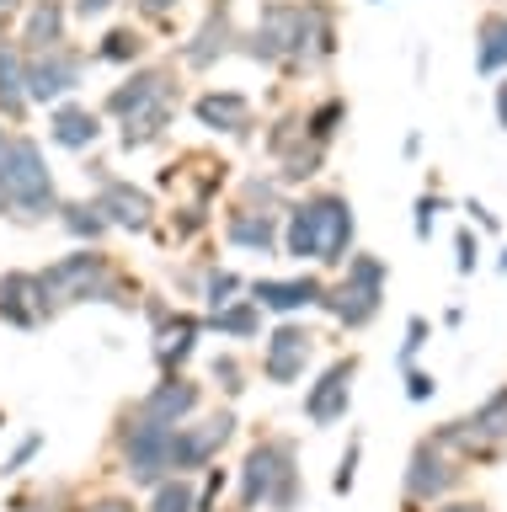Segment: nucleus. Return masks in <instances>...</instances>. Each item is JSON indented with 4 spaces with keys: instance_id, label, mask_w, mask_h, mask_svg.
<instances>
[{
    "instance_id": "obj_23",
    "label": "nucleus",
    "mask_w": 507,
    "mask_h": 512,
    "mask_svg": "<svg viewBox=\"0 0 507 512\" xmlns=\"http://www.w3.org/2000/svg\"><path fill=\"white\" fill-rule=\"evenodd\" d=\"M0 326L11 331H38L43 320V288L33 267H6L0 272Z\"/></svg>"
},
{
    "instance_id": "obj_17",
    "label": "nucleus",
    "mask_w": 507,
    "mask_h": 512,
    "mask_svg": "<svg viewBox=\"0 0 507 512\" xmlns=\"http://www.w3.org/2000/svg\"><path fill=\"white\" fill-rule=\"evenodd\" d=\"M353 384H358V352L331 358L321 374L305 384V422L310 427H337L353 411Z\"/></svg>"
},
{
    "instance_id": "obj_37",
    "label": "nucleus",
    "mask_w": 507,
    "mask_h": 512,
    "mask_svg": "<svg viewBox=\"0 0 507 512\" xmlns=\"http://www.w3.org/2000/svg\"><path fill=\"white\" fill-rule=\"evenodd\" d=\"M326 155H331V150H321V144H305V150H299V155L278 160V171H273V176H278V182L289 187V192H294V187H310L315 176L326 171Z\"/></svg>"
},
{
    "instance_id": "obj_57",
    "label": "nucleus",
    "mask_w": 507,
    "mask_h": 512,
    "mask_svg": "<svg viewBox=\"0 0 507 512\" xmlns=\"http://www.w3.org/2000/svg\"><path fill=\"white\" fill-rule=\"evenodd\" d=\"M497 272H507V246H502V256H497Z\"/></svg>"
},
{
    "instance_id": "obj_21",
    "label": "nucleus",
    "mask_w": 507,
    "mask_h": 512,
    "mask_svg": "<svg viewBox=\"0 0 507 512\" xmlns=\"http://www.w3.org/2000/svg\"><path fill=\"white\" fill-rule=\"evenodd\" d=\"M70 0H22L17 11V43L22 54H43V48L54 43H70Z\"/></svg>"
},
{
    "instance_id": "obj_34",
    "label": "nucleus",
    "mask_w": 507,
    "mask_h": 512,
    "mask_svg": "<svg viewBox=\"0 0 507 512\" xmlns=\"http://www.w3.org/2000/svg\"><path fill=\"white\" fill-rule=\"evenodd\" d=\"M246 294V278L235 267H219V262H203V278H198V304H203V315L209 310H225L230 299H241Z\"/></svg>"
},
{
    "instance_id": "obj_4",
    "label": "nucleus",
    "mask_w": 507,
    "mask_h": 512,
    "mask_svg": "<svg viewBox=\"0 0 507 512\" xmlns=\"http://www.w3.org/2000/svg\"><path fill=\"white\" fill-rule=\"evenodd\" d=\"M59 208V182L33 134H11L0 150V219L11 224H43Z\"/></svg>"
},
{
    "instance_id": "obj_2",
    "label": "nucleus",
    "mask_w": 507,
    "mask_h": 512,
    "mask_svg": "<svg viewBox=\"0 0 507 512\" xmlns=\"http://www.w3.org/2000/svg\"><path fill=\"white\" fill-rule=\"evenodd\" d=\"M358 251V214L353 198L337 187H305L283 203L278 214V256L315 272H342V262Z\"/></svg>"
},
{
    "instance_id": "obj_27",
    "label": "nucleus",
    "mask_w": 507,
    "mask_h": 512,
    "mask_svg": "<svg viewBox=\"0 0 507 512\" xmlns=\"http://www.w3.org/2000/svg\"><path fill=\"white\" fill-rule=\"evenodd\" d=\"M177 107H182V102H155V107H145V112H134V118L113 123V128H118V150H123V155L155 150V144L171 134V123H177Z\"/></svg>"
},
{
    "instance_id": "obj_55",
    "label": "nucleus",
    "mask_w": 507,
    "mask_h": 512,
    "mask_svg": "<svg viewBox=\"0 0 507 512\" xmlns=\"http://www.w3.org/2000/svg\"><path fill=\"white\" fill-rule=\"evenodd\" d=\"M22 11V0H0V16H17Z\"/></svg>"
},
{
    "instance_id": "obj_19",
    "label": "nucleus",
    "mask_w": 507,
    "mask_h": 512,
    "mask_svg": "<svg viewBox=\"0 0 507 512\" xmlns=\"http://www.w3.org/2000/svg\"><path fill=\"white\" fill-rule=\"evenodd\" d=\"M193 118L209 134H230V139H251L257 134V102L235 86H203L193 96Z\"/></svg>"
},
{
    "instance_id": "obj_38",
    "label": "nucleus",
    "mask_w": 507,
    "mask_h": 512,
    "mask_svg": "<svg viewBox=\"0 0 507 512\" xmlns=\"http://www.w3.org/2000/svg\"><path fill=\"white\" fill-rule=\"evenodd\" d=\"M203 230H209V208L193 203V198L177 203V208L166 214V240H171V246H193Z\"/></svg>"
},
{
    "instance_id": "obj_46",
    "label": "nucleus",
    "mask_w": 507,
    "mask_h": 512,
    "mask_svg": "<svg viewBox=\"0 0 507 512\" xmlns=\"http://www.w3.org/2000/svg\"><path fill=\"white\" fill-rule=\"evenodd\" d=\"M438 395V374L433 368H406V400L411 406H427Z\"/></svg>"
},
{
    "instance_id": "obj_8",
    "label": "nucleus",
    "mask_w": 507,
    "mask_h": 512,
    "mask_svg": "<svg viewBox=\"0 0 507 512\" xmlns=\"http://www.w3.org/2000/svg\"><path fill=\"white\" fill-rule=\"evenodd\" d=\"M166 438H171V427L145 422V416H134L129 406L118 411V422H113V454H118V475L129 480L134 491H150V486H161V480L171 475L166 470Z\"/></svg>"
},
{
    "instance_id": "obj_25",
    "label": "nucleus",
    "mask_w": 507,
    "mask_h": 512,
    "mask_svg": "<svg viewBox=\"0 0 507 512\" xmlns=\"http://www.w3.org/2000/svg\"><path fill=\"white\" fill-rule=\"evenodd\" d=\"M33 102H27V59L17 43H0V123L6 128H27Z\"/></svg>"
},
{
    "instance_id": "obj_11",
    "label": "nucleus",
    "mask_w": 507,
    "mask_h": 512,
    "mask_svg": "<svg viewBox=\"0 0 507 512\" xmlns=\"http://www.w3.org/2000/svg\"><path fill=\"white\" fill-rule=\"evenodd\" d=\"M27 59V102L49 112L54 102H70L86 86V48L81 43H54L43 54H22Z\"/></svg>"
},
{
    "instance_id": "obj_35",
    "label": "nucleus",
    "mask_w": 507,
    "mask_h": 512,
    "mask_svg": "<svg viewBox=\"0 0 507 512\" xmlns=\"http://www.w3.org/2000/svg\"><path fill=\"white\" fill-rule=\"evenodd\" d=\"M209 384H214L219 395H225V406H235V400L251 390V368H246L241 352H230V347L214 352V358H209Z\"/></svg>"
},
{
    "instance_id": "obj_47",
    "label": "nucleus",
    "mask_w": 507,
    "mask_h": 512,
    "mask_svg": "<svg viewBox=\"0 0 507 512\" xmlns=\"http://www.w3.org/2000/svg\"><path fill=\"white\" fill-rule=\"evenodd\" d=\"M139 310H145L150 331H161L166 320H171V310H177V299H166V294H145V299H139Z\"/></svg>"
},
{
    "instance_id": "obj_1",
    "label": "nucleus",
    "mask_w": 507,
    "mask_h": 512,
    "mask_svg": "<svg viewBox=\"0 0 507 512\" xmlns=\"http://www.w3.org/2000/svg\"><path fill=\"white\" fill-rule=\"evenodd\" d=\"M342 16L331 0H257L251 27H241L235 54L262 64L283 80H305L331 70L342 43Z\"/></svg>"
},
{
    "instance_id": "obj_44",
    "label": "nucleus",
    "mask_w": 507,
    "mask_h": 512,
    "mask_svg": "<svg viewBox=\"0 0 507 512\" xmlns=\"http://www.w3.org/2000/svg\"><path fill=\"white\" fill-rule=\"evenodd\" d=\"M454 272L459 278H475V272H481V235H475L470 224L454 230Z\"/></svg>"
},
{
    "instance_id": "obj_60",
    "label": "nucleus",
    "mask_w": 507,
    "mask_h": 512,
    "mask_svg": "<svg viewBox=\"0 0 507 512\" xmlns=\"http://www.w3.org/2000/svg\"><path fill=\"white\" fill-rule=\"evenodd\" d=\"M374 6H385V0H374Z\"/></svg>"
},
{
    "instance_id": "obj_26",
    "label": "nucleus",
    "mask_w": 507,
    "mask_h": 512,
    "mask_svg": "<svg viewBox=\"0 0 507 512\" xmlns=\"http://www.w3.org/2000/svg\"><path fill=\"white\" fill-rule=\"evenodd\" d=\"M86 59L91 64H113V70H134L139 59H150V32L139 22H118L86 48Z\"/></svg>"
},
{
    "instance_id": "obj_9",
    "label": "nucleus",
    "mask_w": 507,
    "mask_h": 512,
    "mask_svg": "<svg viewBox=\"0 0 507 512\" xmlns=\"http://www.w3.org/2000/svg\"><path fill=\"white\" fill-rule=\"evenodd\" d=\"M155 102H182V70H177V59H139L134 70H123L118 86H107L102 96V118L107 123H123V118H134V112H145Z\"/></svg>"
},
{
    "instance_id": "obj_14",
    "label": "nucleus",
    "mask_w": 507,
    "mask_h": 512,
    "mask_svg": "<svg viewBox=\"0 0 507 512\" xmlns=\"http://www.w3.org/2000/svg\"><path fill=\"white\" fill-rule=\"evenodd\" d=\"M315 336L305 320H273V326L262 331V379L267 384H278V390H294L299 379H305V368L315 358Z\"/></svg>"
},
{
    "instance_id": "obj_6",
    "label": "nucleus",
    "mask_w": 507,
    "mask_h": 512,
    "mask_svg": "<svg viewBox=\"0 0 507 512\" xmlns=\"http://www.w3.org/2000/svg\"><path fill=\"white\" fill-rule=\"evenodd\" d=\"M427 443L443 448L449 459H459L470 470V464H497L507 459V384H497L481 406L454 416V422H443L427 432Z\"/></svg>"
},
{
    "instance_id": "obj_45",
    "label": "nucleus",
    "mask_w": 507,
    "mask_h": 512,
    "mask_svg": "<svg viewBox=\"0 0 507 512\" xmlns=\"http://www.w3.org/2000/svg\"><path fill=\"white\" fill-rule=\"evenodd\" d=\"M134 11H139V27H171L182 0H134Z\"/></svg>"
},
{
    "instance_id": "obj_30",
    "label": "nucleus",
    "mask_w": 507,
    "mask_h": 512,
    "mask_svg": "<svg viewBox=\"0 0 507 512\" xmlns=\"http://www.w3.org/2000/svg\"><path fill=\"white\" fill-rule=\"evenodd\" d=\"M54 219H59V230H65V235L75 240V246H107V235H113L91 198H59Z\"/></svg>"
},
{
    "instance_id": "obj_3",
    "label": "nucleus",
    "mask_w": 507,
    "mask_h": 512,
    "mask_svg": "<svg viewBox=\"0 0 507 512\" xmlns=\"http://www.w3.org/2000/svg\"><path fill=\"white\" fill-rule=\"evenodd\" d=\"M43 288V320H59L75 304H113V310L134 315L145 288L129 267L118 262L107 246H70L65 256H54L49 267H33Z\"/></svg>"
},
{
    "instance_id": "obj_10",
    "label": "nucleus",
    "mask_w": 507,
    "mask_h": 512,
    "mask_svg": "<svg viewBox=\"0 0 507 512\" xmlns=\"http://www.w3.org/2000/svg\"><path fill=\"white\" fill-rule=\"evenodd\" d=\"M289 464H299V443L289 438V432H267V438L251 443L241 454V464H235V475H230L241 512H262L267 502H273V486H278V475L289 470Z\"/></svg>"
},
{
    "instance_id": "obj_39",
    "label": "nucleus",
    "mask_w": 507,
    "mask_h": 512,
    "mask_svg": "<svg viewBox=\"0 0 507 512\" xmlns=\"http://www.w3.org/2000/svg\"><path fill=\"white\" fill-rule=\"evenodd\" d=\"M433 342V320L427 315H406V336H401V352H395V368H417V358H422V347Z\"/></svg>"
},
{
    "instance_id": "obj_31",
    "label": "nucleus",
    "mask_w": 507,
    "mask_h": 512,
    "mask_svg": "<svg viewBox=\"0 0 507 512\" xmlns=\"http://www.w3.org/2000/svg\"><path fill=\"white\" fill-rule=\"evenodd\" d=\"M342 128H347V96L342 91H326V96H315V102L305 107V139L310 144L331 150V144L342 139Z\"/></svg>"
},
{
    "instance_id": "obj_12",
    "label": "nucleus",
    "mask_w": 507,
    "mask_h": 512,
    "mask_svg": "<svg viewBox=\"0 0 507 512\" xmlns=\"http://www.w3.org/2000/svg\"><path fill=\"white\" fill-rule=\"evenodd\" d=\"M465 475L470 470L459 459H449L443 448L417 438V443H411V454H406V470H401V496L411 507H438V502H449V496H459Z\"/></svg>"
},
{
    "instance_id": "obj_54",
    "label": "nucleus",
    "mask_w": 507,
    "mask_h": 512,
    "mask_svg": "<svg viewBox=\"0 0 507 512\" xmlns=\"http://www.w3.org/2000/svg\"><path fill=\"white\" fill-rule=\"evenodd\" d=\"M401 150H406V160H417V155H422V134H417V128L406 134V144H401Z\"/></svg>"
},
{
    "instance_id": "obj_24",
    "label": "nucleus",
    "mask_w": 507,
    "mask_h": 512,
    "mask_svg": "<svg viewBox=\"0 0 507 512\" xmlns=\"http://www.w3.org/2000/svg\"><path fill=\"white\" fill-rule=\"evenodd\" d=\"M219 235H225V246L246 251V256H278V214H257V208L230 203Z\"/></svg>"
},
{
    "instance_id": "obj_43",
    "label": "nucleus",
    "mask_w": 507,
    "mask_h": 512,
    "mask_svg": "<svg viewBox=\"0 0 507 512\" xmlns=\"http://www.w3.org/2000/svg\"><path fill=\"white\" fill-rule=\"evenodd\" d=\"M358 464H363V438L353 432L347 448H342V459H337V475H331V496H347V491L358 486Z\"/></svg>"
},
{
    "instance_id": "obj_28",
    "label": "nucleus",
    "mask_w": 507,
    "mask_h": 512,
    "mask_svg": "<svg viewBox=\"0 0 507 512\" xmlns=\"http://www.w3.org/2000/svg\"><path fill=\"white\" fill-rule=\"evenodd\" d=\"M262 331H267V315H262V304H251L246 294L230 299L225 310L203 315V336H219V342H257Z\"/></svg>"
},
{
    "instance_id": "obj_40",
    "label": "nucleus",
    "mask_w": 507,
    "mask_h": 512,
    "mask_svg": "<svg viewBox=\"0 0 507 512\" xmlns=\"http://www.w3.org/2000/svg\"><path fill=\"white\" fill-rule=\"evenodd\" d=\"M443 208H449V198H443L438 187H427L422 198L411 203V235H417L422 246H427V240H433V230H438V214H443Z\"/></svg>"
},
{
    "instance_id": "obj_32",
    "label": "nucleus",
    "mask_w": 507,
    "mask_h": 512,
    "mask_svg": "<svg viewBox=\"0 0 507 512\" xmlns=\"http://www.w3.org/2000/svg\"><path fill=\"white\" fill-rule=\"evenodd\" d=\"M294 192L278 182L273 171H251V176H241V182H235V203L241 208H257V214H283V203H289Z\"/></svg>"
},
{
    "instance_id": "obj_53",
    "label": "nucleus",
    "mask_w": 507,
    "mask_h": 512,
    "mask_svg": "<svg viewBox=\"0 0 507 512\" xmlns=\"http://www.w3.org/2000/svg\"><path fill=\"white\" fill-rule=\"evenodd\" d=\"M491 107H497V123L507 134V75H497V96H491Z\"/></svg>"
},
{
    "instance_id": "obj_49",
    "label": "nucleus",
    "mask_w": 507,
    "mask_h": 512,
    "mask_svg": "<svg viewBox=\"0 0 507 512\" xmlns=\"http://www.w3.org/2000/svg\"><path fill=\"white\" fill-rule=\"evenodd\" d=\"M465 214H470V230H475V235H502V219L491 214L486 203H475V198H470V203H465Z\"/></svg>"
},
{
    "instance_id": "obj_41",
    "label": "nucleus",
    "mask_w": 507,
    "mask_h": 512,
    "mask_svg": "<svg viewBox=\"0 0 507 512\" xmlns=\"http://www.w3.org/2000/svg\"><path fill=\"white\" fill-rule=\"evenodd\" d=\"M38 454H43V432H22V438L11 443V454L0 459V480H17V475H22Z\"/></svg>"
},
{
    "instance_id": "obj_22",
    "label": "nucleus",
    "mask_w": 507,
    "mask_h": 512,
    "mask_svg": "<svg viewBox=\"0 0 507 512\" xmlns=\"http://www.w3.org/2000/svg\"><path fill=\"white\" fill-rule=\"evenodd\" d=\"M107 134V118L97 107H86L81 96H70V102H54L49 107V144H59V150L70 155H91Z\"/></svg>"
},
{
    "instance_id": "obj_33",
    "label": "nucleus",
    "mask_w": 507,
    "mask_h": 512,
    "mask_svg": "<svg viewBox=\"0 0 507 512\" xmlns=\"http://www.w3.org/2000/svg\"><path fill=\"white\" fill-rule=\"evenodd\" d=\"M305 107H289V112H278L273 123H267V134H262V150L273 155V160H289L305 150Z\"/></svg>"
},
{
    "instance_id": "obj_48",
    "label": "nucleus",
    "mask_w": 507,
    "mask_h": 512,
    "mask_svg": "<svg viewBox=\"0 0 507 512\" xmlns=\"http://www.w3.org/2000/svg\"><path fill=\"white\" fill-rule=\"evenodd\" d=\"M6 512H59V502H54V491H22V496H11Z\"/></svg>"
},
{
    "instance_id": "obj_36",
    "label": "nucleus",
    "mask_w": 507,
    "mask_h": 512,
    "mask_svg": "<svg viewBox=\"0 0 507 512\" xmlns=\"http://www.w3.org/2000/svg\"><path fill=\"white\" fill-rule=\"evenodd\" d=\"M193 491H198V480H193V475H166L161 486H150V491H145L150 502L139 507V512H193Z\"/></svg>"
},
{
    "instance_id": "obj_15",
    "label": "nucleus",
    "mask_w": 507,
    "mask_h": 512,
    "mask_svg": "<svg viewBox=\"0 0 507 512\" xmlns=\"http://www.w3.org/2000/svg\"><path fill=\"white\" fill-rule=\"evenodd\" d=\"M91 203H97V214L107 219V230H123V235H155V224H161L155 192L129 182V176H102V182L91 187Z\"/></svg>"
},
{
    "instance_id": "obj_16",
    "label": "nucleus",
    "mask_w": 507,
    "mask_h": 512,
    "mask_svg": "<svg viewBox=\"0 0 507 512\" xmlns=\"http://www.w3.org/2000/svg\"><path fill=\"white\" fill-rule=\"evenodd\" d=\"M246 299L262 304V315H273V320H294V315H305V310H321L326 272L305 267V272H289V278L262 272V278H246Z\"/></svg>"
},
{
    "instance_id": "obj_18",
    "label": "nucleus",
    "mask_w": 507,
    "mask_h": 512,
    "mask_svg": "<svg viewBox=\"0 0 507 512\" xmlns=\"http://www.w3.org/2000/svg\"><path fill=\"white\" fill-rule=\"evenodd\" d=\"M129 411L145 416V422H161V427H182L203 411V384L193 374H161Z\"/></svg>"
},
{
    "instance_id": "obj_42",
    "label": "nucleus",
    "mask_w": 507,
    "mask_h": 512,
    "mask_svg": "<svg viewBox=\"0 0 507 512\" xmlns=\"http://www.w3.org/2000/svg\"><path fill=\"white\" fill-rule=\"evenodd\" d=\"M230 491V470H219V464H209V470L198 475V491H193V512H219V496Z\"/></svg>"
},
{
    "instance_id": "obj_5",
    "label": "nucleus",
    "mask_w": 507,
    "mask_h": 512,
    "mask_svg": "<svg viewBox=\"0 0 507 512\" xmlns=\"http://www.w3.org/2000/svg\"><path fill=\"white\" fill-rule=\"evenodd\" d=\"M385 288H390V262L379 251H353L342 262L337 278H326L321 315H331L342 331H369L379 310H385Z\"/></svg>"
},
{
    "instance_id": "obj_50",
    "label": "nucleus",
    "mask_w": 507,
    "mask_h": 512,
    "mask_svg": "<svg viewBox=\"0 0 507 512\" xmlns=\"http://www.w3.org/2000/svg\"><path fill=\"white\" fill-rule=\"evenodd\" d=\"M123 0H70V16L75 22H102L107 11H118Z\"/></svg>"
},
{
    "instance_id": "obj_58",
    "label": "nucleus",
    "mask_w": 507,
    "mask_h": 512,
    "mask_svg": "<svg viewBox=\"0 0 507 512\" xmlns=\"http://www.w3.org/2000/svg\"><path fill=\"white\" fill-rule=\"evenodd\" d=\"M406 512H433V507H411V502H406Z\"/></svg>"
},
{
    "instance_id": "obj_59",
    "label": "nucleus",
    "mask_w": 507,
    "mask_h": 512,
    "mask_svg": "<svg viewBox=\"0 0 507 512\" xmlns=\"http://www.w3.org/2000/svg\"><path fill=\"white\" fill-rule=\"evenodd\" d=\"M214 6H235V0H214Z\"/></svg>"
},
{
    "instance_id": "obj_7",
    "label": "nucleus",
    "mask_w": 507,
    "mask_h": 512,
    "mask_svg": "<svg viewBox=\"0 0 507 512\" xmlns=\"http://www.w3.org/2000/svg\"><path fill=\"white\" fill-rule=\"evenodd\" d=\"M235 432H241V416H235V406L198 411L193 422L171 427V438H166V470L198 480L209 464H219V454L235 443Z\"/></svg>"
},
{
    "instance_id": "obj_29",
    "label": "nucleus",
    "mask_w": 507,
    "mask_h": 512,
    "mask_svg": "<svg viewBox=\"0 0 507 512\" xmlns=\"http://www.w3.org/2000/svg\"><path fill=\"white\" fill-rule=\"evenodd\" d=\"M475 70L507 75V6H491L475 22Z\"/></svg>"
},
{
    "instance_id": "obj_52",
    "label": "nucleus",
    "mask_w": 507,
    "mask_h": 512,
    "mask_svg": "<svg viewBox=\"0 0 507 512\" xmlns=\"http://www.w3.org/2000/svg\"><path fill=\"white\" fill-rule=\"evenodd\" d=\"M433 512H491V502H481V496H449V502H438Z\"/></svg>"
},
{
    "instance_id": "obj_51",
    "label": "nucleus",
    "mask_w": 507,
    "mask_h": 512,
    "mask_svg": "<svg viewBox=\"0 0 507 512\" xmlns=\"http://www.w3.org/2000/svg\"><path fill=\"white\" fill-rule=\"evenodd\" d=\"M81 512H139V507H134V496H123V491H102V496H91Z\"/></svg>"
},
{
    "instance_id": "obj_56",
    "label": "nucleus",
    "mask_w": 507,
    "mask_h": 512,
    "mask_svg": "<svg viewBox=\"0 0 507 512\" xmlns=\"http://www.w3.org/2000/svg\"><path fill=\"white\" fill-rule=\"evenodd\" d=\"M11 134H17V128H6V123H0V150H6V139H11Z\"/></svg>"
},
{
    "instance_id": "obj_13",
    "label": "nucleus",
    "mask_w": 507,
    "mask_h": 512,
    "mask_svg": "<svg viewBox=\"0 0 507 512\" xmlns=\"http://www.w3.org/2000/svg\"><path fill=\"white\" fill-rule=\"evenodd\" d=\"M235 38H241V22H235V6H214L193 22V32L177 43V70L187 75H209L235 54Z\"/></svg>"
},
{
    "instance_id": "obj_61",
    "label": "nucleus",
    "mask_w": 507,
    "mask_h": 512,
    "mask_svg": "<svg viewBox=\"0 0 507 512\" xmlns=\"http://www.w3.org/2000/svg\"><path fill=\"white\" fill-rule=\"evenodd\" d=\"M0 422H6V416H0Z\"/></svg>"
},
{
    "instance_id": "obj_20",
    "label": "nucleus",
    "mask_w": 507,
    "mask_h": 512,
    "mask_svg": "<svg viewBox=\"0 0 507 512\" xmlns=\"http://www.w3.org/2000/svg\"><path fill=\"white\" fill-rule=\"evenodd\" d=\"M198 342H203V310H193V304H177L166 326L150 331V358H155V368H161V374H187V363H193Z\"/></svg>"
}]
</instances>
